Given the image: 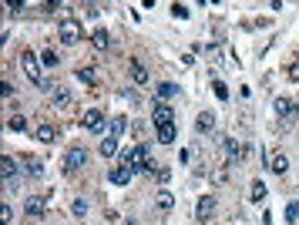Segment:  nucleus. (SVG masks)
I'll use <instances>...</instances> for the list:
<instances>
[{
	"instance_id": "aec40b11",
	"label": "nucleus",
	"mask_w": 299,
	"mask_h": 225,
	"mask_svg": "<svg viewBox=\"0 0 299 225\" xmlns=\"http://www.w3.org/2000/svg\"><path fill=\"white\" fill-rule=\"evenodd\" d=\"M101 155H104V158H114V155H118V138H104V141H101Z\"/></svg>"
},
{
	"instance_id": "72a5a7b5",
	"label": "nucleus",
	"mask_w": 299,
	"mask_h": 225,
	"mask_svg": "<svg viewBox=\"0 0 299 225\" xmlns=\"http://www.w3.org/2000/svg\"><path fill=\"white\" fill-rule=\"evenodd\" d=\"M212 88H215V94H219V97H222V101H225V97H229V88H225L222 81H215V84H212Z\"/></svg>"
},
{
	"instance_id": "423d86ee",
	"label": "nucleus",
	"mask_w": 299,
	"mask_h": 225,
	"mask_svg": "<svg viewBox=\"0 0 299 225\" xmlns=\"http://www.w3.org/2000/svg\"><path fill=\"white\" fill-rule=\"evenodd\" d=\"M81 125H84V131H104V114L98 111V108H91V111L84 114V121H81Z\"/></svg>"
},
{
	"instance_id": "39448f33",
	"label": "nucleus",
	"mask_w": 299,
	"mask_h": 225,
	"mask_svg": "<svg viewBox=\"0 0 299 225\" xmlns=\"http://www.w3.org/2000/svg\"><path fill=\"white\" fill-rule=\"evenodd\" d=\"M0 168H3V182H7V188H14V185H17V175H20L17 161H14L10 155H3V161H0Z\"/></svg>"
},
{
	"instance_id": "c9c22d12",
	"label": "nucleus",
	"mask_w": 299,
	"mask_h": 225,
	"mask_svg": "<svg viewBox=\"0 0 299 225\" xmlns=\"http://www.w3.org/2000/svg\"><path fill=\"white\" fill-rule=\"evenodd\" d=\"M14 94H17V91H14V84H10V81H3V97H14Z\"/></svg>"
},
{
	"instance_id": "ddd939ff",
	"label": "nucleus",
	"mask_w": 299,
	"mask_h": 225,
	"mask_svg": "<svg viewBox=\"0 0 299 225\" xmlns=\"http://www.w3.org/2000/svg\"><path fill=\"white\" fill-rule=\"evenodd\" d=\"M276 114H279V118H293V114H296V104H293L289 97H276Z\"/></svg>"
},
{
	"instance_id": "c85d7f7f",
	"label": "nucleus",
	"mask_w": 299,
	"mask_h": 225,
	"mask_svg": "<svg viewBox=\"0 0 299 225\" xmlns=\"http://www.w3.org/2000/svg\"><path fill=\"white\" fill-rule=\"evenodd\" d=\"M286 219H289V222L299 219V202H289V205H286Z\"/></svg>"
},
{
	"instance_id": "e433bc0d",
	"label": "nucleus",
	"mask_w": 299,
	"mask_h": 225,
	"mask_svg": "<svg viewBox=\"0 0 299 225\" xmlns=\"http://www.w3.org/2000/svg\"><path fill=\"white\" fill-rule=\"evenodd\" d=\"M125 225H138V222H125Z\"/></svg>"
},
{
	"instance_id": "2eb2a0df",
	"label": "nucleus",
	"mask_w": 299,
	"mask_h": 225,
	"mask_svg": "<svg viewBox=\"0 0 299 225\" xmlns=\"http://www.w3.org/2000/svg\"><path fill=\"white\" fill-rule=\"evenodd\" d=\"M222 151H225V158H232V161H239V158H242V148H239L232 138H222Z\"/></svg>"
},
{
	"instance_id": "412c9836",
	"label": "nucleus",
	"mask_w": 299,
	"mask_h": 225,
	"mask_svg": "<svg viewBox=\"0 0 299 225\" xmlns=\"http://www.w3.org/2000/svg\"><path fill=\"white\" fill-rule=\"evenodd\" d=\"M272 171H276V175H286V171H289V158H286V155H272Z\"/></svg>"
},
{
	"instance_id": "473e14b6",
	"label": "nucleus",
	"mask_w": 299,
	"mask_h": 225,
	"mask_svg": "<svg viewBox=\"0 0 299 225\" xmlns=\"http://www.w3.org/2000/svg\"><path fill=\"white\" fill-rule=\"evenodd\" d=\"M0 219H3V225H10V219H14V208L3 205V208H0Z\"/></svg>"
},
{
	"instance_id": "4be33fe9",
	"label": "nucleus",
	"mask_w": 299,
	"mask_h": 225,
	"mask_svg": "<svg viewBox=\"0 0 299 225\" xmlns=\"http://www.w3.org/2000/svg\"><path fill=\"white\" fill-rule=\"evenodd\" d=\"M91 44L98 47V51H104V47L111 44V40H108V31H94V34H91Z\"/></svg>"
},
{
	"instance_id": "f3484780",
	"label": "nucleus",
	"mask_w": 299,
	"mask_h": 225,
	"mask_svg": "<svg viewBox=\"0 0 299 225\" xmlns=\"http://www.w3.org/2000/svg\"><path fill=\"white\" fill-rule=\"evenodd\" d=\"M128 131V118L121 114V118H111V138H121V134Z\"/></svg>"
},
{
	"instance_id": "f03ea898",
	"label": "nucleus",
	"mask_w": 299,
	"mask_h": 225,
	"mask_svg": "<svg viewBox=\"0 0 299 225\" xmlns=\"http://www.w3.org/2000/svg\"><path fill=\"white\" fill-rule=\"evenodd\" d=\"M20 67H24V74L31 77L34 84H44V74H40V57L34 54V51H20Z\"/></svg>"
},
{
	"instance_id": "7ed1b4c3",
	"label": "nucleus",
	"mask_w": 299,
	"mask_h": 225,
	"mask_svg": "<svg viewBox=\"0 0 299 225\" xmlns=\"http://www.w3.org/2000/svg\"><path fill=\"white\" fill-rule=\"evenodd\" d=\"M84 165H88V151H84V148H71L67 155H64V171H67V175L81 171Z\"/></svg>"
},
{
	"instance_id": "9b49d317",
	"label": "nucleus",
	"mask_w": 299,
	"mask_h": 225,
	"mask_svg": "<svg viewBox=\"0 0 299 225\" xmlns=\"http://www.w3.org/2000/svg\"><path fill=\"white\" fill-rule=\"evenodd\" d=\"M24 208H27V215H31V219H40V215H44V198L31 195V198L24 202Z\"/></svg>"
},
{
	"instance_id": "6e6552de",
	"label": "nucleus",
	"mask_w": 299,
	"mask_h": 225,
	"mask_svg": "<svg viewBox=\"0 0 299 225\" xmlns=\"http://www.w3.org/2000/svg\"><path fill=\"white\" fill-rule=\"evenodd\" d=\"M34 134H37V141H44V145H51V141H57V128L51 125V121H40L37 128H34Z\"/></svg>"
},
{
	"instance_id": "9d476101",
	"label": "nucleus",
	"mask_w": 299,
	"mask_h": 225,
	"mask_svg": "<svg viewBox=\"0 0 299 225\" xmlns=\"http://www.w3.org/2000/svg\"><path fill=\"white\" fill-rule=\"evenodd\" d=\"M131 81H134V84H148V81H151L148 67H145L141 61H131Z\"/></svg>"
},
{
	"instance_id": "0eeeda50",
	"label": "nucleus",
	"mask_w": 299,
	"mask_h": 225,
	"mask_svg": "<svg viewBox=\"0 0 299 225\" xmlns=\"http://www.w3.org/2000/svg\"><path fill=\"white\" fill-rule=\"evenodd\" d=\"M212 212H215V198H212V195L199 198V205H195V219L205 222V219H212Z\"/></svg>"
},
{
	"instance_id": "dca6fc26",
	"label": "nucleus",
	"mask_w": 299,
	"mask_h": 225,
	"mask_svg": "<svg viewBox=\"0 0 299 225\" xmlns=\"http://www.w3.org/2000/svg\"><path fill=\"white\" fill-rule=\"evenodd\" d=\"M51 101H54V108H64V111H67V108L74 104V97H71V94L64 91V88H61V91H57L54 97H51Z\"/></svg>"
},
{
	"instance_id": "6ab92c4d",
	"label": "nucleus",
	"mask_w": 299,
	"mask_h": 225,
	"mask_svg": "<svg viewBox=\"0 0 299 225\" xmlns=\"http://www.w3.org/2000/svg\"><path fill=\"white\" fill-rule=\"evenodd\" d=\"M7 128H10V131H27V118H24V114H10V118H7Z\"/></svg>"
},
{
	"instance_id": "1a4fd4ad",
	"label": "nucleus",
	"mask_w": 299,
	"mask_h": 225,
	"mask_svg": "<svg viewBox=\"0 0 299 225\" xmlns=\"http://www.w3.org/2000/svg\"><path fill=\"white\" fill-rule=\"evenodd\" d=\"M151 118H155V125H175V114H171L168 104H155V108H151Z\"/></svg>"
},
{
	"instance_id": "2f4dec72",
	"label": "nucleus",
	"mask_w": 299,
	"mask_h": 225,
	"mask_svg": "<svg viewBox=\"0 0 299 225\" xmlns=\"http://www.w3.org/2000/svg\"><path fill=\"white\" fill-rule=\"evenodd\" d=\"M171 14H175V17H182V20H185V17H188V7H185V3H175V7H171Z\"/></svg>"
},
{
	"instance_id": "f257e3e1",
	"label": "nucleus",
	"mask_w": 299,
	"mask_h": 225,
	"mask_svg": "<svg viewBox=\"0 0 299 225\" xmlns=\"http://www.w3.org/2000/svg\"><path fill=\"white\" fill-rule=\"evenodd\" d=\"M57 37H61V44H77V40L84 37V27H81V20H74V17H64L61 24H57Z\"/></svg>"
},
{
	"instance_id": "20e7f679",
	"label": "nucleus",
	"mask_w": 299,
	"mask_h": 225,
	"mask_svg": "<svg viewBox=\"0 0 299 225\" xmlns=\"http://www.w3.org/2000/svg\"><path fill=\"white\" fill-rule=\"evenodd\" d=\"M138 171H134V165H128V161H121L118 168L111 171V185H128L131 178H134Z\"/></svg>"
},
{
	"instance_id": "393cba45",
	"label": "nucleus",
	"mask_w": 299,
	"mask_h": 225,
	"mask_svg": "<svg viewBox=\"0 0 299 225\" xmlns=\"http://www.w3.org/2000/svg\"><path fill=\"white\" fill-rule=\"evenodd\" d=\"M262 198H266V185L256 178V182H252V202H262Z\"/></svg>"
},
{
	"instance_id": "b1692460",
	"label": "nucleus",
	"mask_w": 299,
	"mask_h": 225,
	"mask_svg": "<svg viewBox=\"0 0 299 225\" xmlns=\"http://www.w3.org/2000/svg\"><path fill=\"white\" fill-rule=\"evenodd\" d=\"M155 202H158V208H162V212H168V208L175 205V198H171L168 192H162V195H158V198H155Z\"/></svg>"
},
{
	"instance_id": "a878e982",
	"label": "nucleus",
	"mask_w": 299,
	"mask_h": 225,
	"mask_svg": "<svg viewBox=\"0 0 299 225\" xmlns=\"http://www.w3.org/2000/svg\"><path fill=\"white\" fill-rule=\"evenodd\" d=\"M71 212H74L77 219H84V215H88V202H84V198H77L74 205H71Z\"/></svg>"
},
{
	"instance_id": "7c9ffc66",
	"label": "nucleus",
	"mask_w": 299,
	"mask_h": 225,
	"mask_svg": "<svg viewBox=\"0 0 299 225\" xmlns=\"http://www.w3.org/2000/svg\"><path fill=\"white\" fill-rule=\"evenodd\" d=\"M44 10H51V14H64L67 3H44Z\"/></svg>"
},
{
	"instance_id": "c756f323",
	"label": "nucleus",
	"mask_w": 299,
	"mask_h": 225,
	"mask_svg": "<svg viewBox=\"0 0 299 225\" xmlns=\"http://www.w3.org/2000/svg\"><path fill=\"white\" fill-rule=\"evenodd\" d=\"M40 64H47V67H54V64H57V54H54V51H44V54H40Z\"/></svg>"
},
{
	"instance_id": "cd10ccee",
	"label": "nucleus",
	"mask_w": 299,
	"mask_h": 225,
	"mask_svg": "<svg viewBox=\"0 0 299 225\" xmlns=\"http://www.w3.org/2000/svg\"><path fill=\"white\" fill-rule=\"evenodd\" d=\"M40 91H44V94H51V97H54V94L61 91V88H57V84H54V81H51V77H44V84H40Z\"/></svg>"
},
{
	"instance_id": "5701e85b",
	"label": "nucleus",
	"mask_w": 299,
	"mask_h": 225,
	"mask_svg": "<svg viewBox=\"0 0 299 225\" xmlns=\"http://www.w3.org/2000/svg\"><path fill=\"white\" fill-rule=\"evenodd\" d=\"M175 94H178L175 84H158V97H162V101H168V97H175Z\"/></svg>"
},
{
	"instance_id": "f8f14e48",
	"label": "nucleus",
	"mask_w": 299,
	"mask_h": 225,
	"mask_svg": "<svg viewBox=\"0 0 299 225\" xmlns=\"http://www.w3.org/2000/svg\"><path fill=\"white\" fill-rule=\"evenodd\" d=\"M24 168H27L31 178H44V161L40 158H24Z\"/></svg>"
},
{
	"instance_id": "a211bd4d",
	"label": "nucleus",
	"mask_w": 299,
	"mask_h": 225,
	"mask_svg": "<svg viewBox=\"0 0 299 225\" xmlns=\"http://www.w3.org/2000/svg\"><path fill=\"white\" fill-rule=\"evenodd\" d=\"M158 141H162V145H171V141H175V125H158Z\"/></svg>"
},
{
	"instance_id": "f704fd0d",
	"label": "nucleus",
	"mask_w": 299,
	"mask_h": 225,
	"mask_svg": "<svg viewBox=\"0 0 299 225\" xmlns=\"http://www.w3.org/2000/svg\"><path fill=\"white\" fill-rule=\"evenodd\" d=\"M155 178H158V182L165 185V182H168V178H171V171H168V168H158V175H155Z\"/></svg>"
},
{
	"instance_id": "bb28decb",
	"label": "nucleus",
	"mask_w": 299,
	"mask_h": 225,
	"mask_svg": "<svg viewBox=\"0 0 299 225\" xmlns=\"http://www.w3.org/2000/svg\"><path fill=\"white\" fill-rule=\"evenodd\" d=\"M77 77H81L84 84H98V74H94V71H88V67H81V71H77Z\"/></svg>"
},
{
	"instance_id": "4468645a",
	"label": "nucleus",
	"mask_w": 299,
	"mask_h": 225,
	"mask_svg": "<svg viewBox=\"0 0 299 225\" xmlns=\"http://www.w3.org/2000/svg\"><path fill=\"white\" fill-rule=\"evenodd\" d=\"M212 128H215V114L202 111L199 114V121H195V131H212Z\"/></svg>"
}]
</instances>
